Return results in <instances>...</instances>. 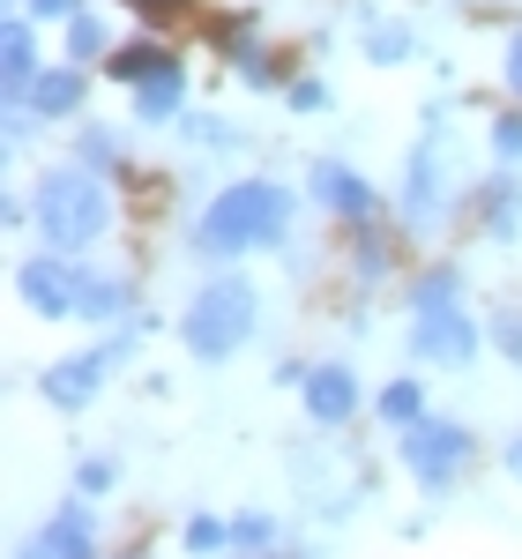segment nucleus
Segmentation results:
<instances>
[{
    "label": "nucleus",
    "instance_id": "dca6fc26",
    "mask_svg": "<svg viewBox=\"0 0 522 559\" xmlns=\"http://www.w3.org/2000/svg\"><path fill=\"white\" fill-rule=\"evenodd\" d=\"M411 31H403V23H373V38H366V52H373V60H381V68H395V60H411Z\"/></svg>",
    "mask_w": 522,
    "mask_h": 559
},
{
    "label": "nucleus",
    "instance_id": "9d476101",
    "mask_svg": "<svg viewBox=\"0 0 522 559\" xmlns=\"http://www.w3.org/2000/svg\"><path fill=\"white\" fill-rule=\"evenodd\" d=\"M351 403H358V388H351L344 366H321V373H306V411H313V426H344Z\"/></svg>",
    "mask_w": 522,
    "mask_h": 559
},
{
    "label": "nucleus",
    "instance_id": "5701e85b",
    "mask_svg": "<svg viewBox=\"0 0 522 559\" xmlns=\"http://www.w3.org/2000/svg\"><path fill=\"white\" fill-rule=\"evenodd\" d=\"M75 485H83V492H112V463H97V455H90L83 471H75Z\"/></svg>",
    "mask_w": 522,
    "mask_h": 559
},
{
    "label": "nucleus",
    "instance_id": "aec40b11",
    "mask_svg": "<svg viewBox=\"0 0 522 559\" xmlns=\"http://www.w3.org/2000/svg\"><path fill=\"white\" fill-rule=\"evenodd\" d=\"M97 45H105V23H97V15H75V23H68V52H75V60H90Z\"/></svg>",
    "mask_w": 522,
    "mask_h": 559
},
{
    "label": "nucleus",
    "instance_id": "f8f14e48",
    "mask_svg": "<svg viewBox=\"0 0 522 559\" xmlns=\"http://www.w3.org/2000/svg\"><path fill=\"white\" fill-rule=\"evenodd\" d=\"M179 97H187V75H179V60H165V68H150V75L134 83V112L165 128V120L179 112Z\"/></svg>",
    "mask_w": 522,
    "mask_h": 559
},
{
    "label": "nucleus",
    "instance_id": "4468645a",
    "mask_svg": "<svg viewBox=\"0 0 522 559\" xmlns=\"http://www.w3.org/2000/svg\"><path fill=\"white\" fill-rule=\"evenodd\" d=\"M0 52H8V60H0V75H8L15 97H23V90L38 83V45H31V31H23V23H8V45H0Z\"/></svg>",
    "mask_w": 522,
    "mask_h": 559
},
{
    "label": "nucleus",
    "instance_id": "20e7f679",
    "mask_svg": "<svg viewBox=\"0 0 522 559\" xmlns=\"http://www.w3.org/2000/svg\"><path fill=\"white\" fill-rule=\"evenodd\" d=\"M403 463H411V477L426 492H440V485H455L463 463H471V432L455 426V418H418V426L403 432Z\"/></svg>",
    "mask_w": 522,
    "mask_h": 559
},
{
    "label": "nucleus",
    "instance_id": "6e6552de",
    "mask_svg": "<svg viewBox=\"0 0 522 559\" xmlns=\"http://www.w3.org/2000/svg\"><path fill=\"white\" fill-rule=\"evenodd\" d=\"M440 202H448V179H440V128H426L418 157H411V187H403V210L418 216V224H434Z\"/></svg>",
    "mask_w": 522,
    "mask_h": 559
},
{
    "label": "nucleus",
    "instance_id": "39448f33",
    "mask_svg": "<svg viewBox=\"0 0 522 559\" xmlns=\"http://www.w3.org/2000/svg\"><path fill=\"white\" fill-rule=\"evenodd\" d=\"M411 350H418L426 366H471V358H478V329H471V313L455 299L411 306Z\"/></svg>",
    "mask_w": 522,
    "mask_h": 559
},
{
    "label": "nucleus",
    "instance_id": "0eeeda50",
    "mask_svg": "<svg viewBox=\"0 0 522 559\" xmlns=\"http://www.w3.org/2000/svg\"><path fill=\"white\" fill-rule=\"evenodd\" d=\"M83 269H68V261H31V269H23V306H31V313H45V321H52V313H75V306H83Z\"/></svg>",
    "mask_w": 522,
    "mask_h": 559
},
{
    "label": "nucleus",
    "instance_id": "423d86ee",
    "mask_svg": "<svg viewBox=\"0 0 522 559\" xmlns=\"http://www.w3.org/2000/svg\"><path fill=\"white\" fill-rule=\"evenodd\" d=\"M112 373V350H75V358H60V366H45V403H60V411H83L97 381Z\"/></svg>",
    "mask_w": 522,
    "mask_h": 559
},
{
    "label": "nucleus",
    "instance_id": "a211bd4d",
    "mask_svg": "<svg viewBox=\"0 0 522 559\" xmlns=\"http://www.w3.org/2000/svg\"><path fill=\"white\" fill-rule=\"evenodd\" d=\"M150 68H165V52H157V45H128V52L112 60V75H128V83H142Z\"/></svg>",
    "mask_w": 522,
    "mask_h": 559
},
{
    "label": "nucleus",
    "instance_id": "cd10ccee",
    "mask_svg": "<svg viewBox=\"0 0 522 559\" xmlns=\"http://www.w3.org/2000/svg\"><path fill=\"white\" fill-rule=\"evenodd\" d=\"M500 344L515 350V366H522V321H515V313H508V321H500Z\"/></svg>",
    "mask_w": 522,
    "mask_h": 559
},
{
    "label": "nucleus",
    "instance_id": "ddd939ff",
    "mask_svg": "<svg viewBox=\"0 0 522 559\" xmlns=\"http://www.w3.org/2000/svg\"><path fill=\"white\" fill-rule=\"evenodd\" d=\"M313 194H321L336 216H366L373 210V187L351 173V165H313Z\"/></svg>",
    "mask_w": 522,
    "mask_h": 559
},
{
    "label": "nucleus",
    "instance_id": "4be33fe9",
    "mask_svg": "<svg viewBox=\"0 0 522 559\" xmlns=\"http://www.w3.org/2000/svg\"><path fill=\"white\" fill-rule=\"evenodd\" d=\"M493 231H500V239L515 231V179H500V194H493Z\"/></svg>",
    "mask_w": 522,
    "mask_h": 559
},
{
    "label": "nucleus",
    "instance_id": "f03ea898",
    "mask_svg": "<svg viewBox=\"0 0 522 559\" xmlns=\"http://www.w3.org/2000/svg\"><path fill=\"white\" fill-rule=\"evenodd\" d=\"M105 216H112V202H105V187H97L90 173L60 165V173L38 179V239L45 247L83 254L90 239H105Z\"/></svg>",
    "mask_w": 522,
    "mask_h": 559
},
{
    "label": "nucleus",
    "instance_id": "6ab92c4d",
    "mask_svg": "<svg viewBox=\"0 0 522 559\" xmlns=\"http://www.w3.org/2000/svg\"><path fill=\"white\" fill-rule=\"evenodd\" d=\"M217 545H232V530H224L217 515H194V522H187V552H217Z\"/></svg>",
    "mask_w": 522,
    "mask_h": 559
},
{
    "label": "nucleus",
    "instance_id": "a878e982",
    "mask_svg": "<svg viewBox=\"0 0 522 559\" xmlns=\"http://www.w3.org/2000/svg\"><path fill=\"white\" fill-rule=\"evenodd\" d=\"M83 157H90V165H112V157H120V150H112V142H105V134H83Z\"/></svg>",
    "mask_w": 522,
    "mask_h": 559
},
{
    "label": "nucleus",
    "instance_id": "c85d7f7f",
    "mask_svg": "<svg viewBox=\"0 0 522 559\" xmlns=\"http://www.w3.org/2000/svg\"><path fill=\"white\" fill-rule=\"evenodd\" d=\"M508 471H515V485H522V432L508 440Z\"/></svg>",
    "mask_w": 522,
    "mask_h": 559
},
{
    "label": "nucleus",
    "instance_id": "7ed1b4c3",
    "mask_svg": "<svg viewBox=\"0 0 522 559\" xmlns=\"http://www.w3.org/2000/svg\"><path fill=\"white\" fill-rule=\"evenodd\" d=\"M247 329H254V284H239V276L210 284L202 299L187 306V350L194 358H232L247 344Z\"/></svg>",
    "mask_w": 522,
    "mask_h": 559
},
{
    "label": "nucleus",
    "instance_id": "393cba45",
    "mask_svg": "<svg viewBox=\"0 0 522 559\" xmlns=\"http://www.w3.org/2000/svg\"><path fill=\"white\" fill-rule=\"evenodd\" d=\"M31 15H52V23H75V0H31Z\"/></svg>",
    "mask_w": 522,
    "mask_h": 559
},
{
    "label": "nucleus",
    "instance_id": "412c9836",
    "mask_svg": "<svg viewBox=\"0 0 522 559\" xmlns=\"http://www.w3.org/2000/svg\"><path fill=\"white\" fill-rule=\"evenodd\" d=\"M232 545H239V552H261V545H269V515H239L232 522Z\"/></svg>",
    "mask_w": 522,
    "mask_h": 559
},
{
    "label": "nucleus",
    "instance_id": "9b49d317",
    "mask_svg": "<svg viewBox=\"0 0 522 559\" xmlns=\"http://www.w3.org/2000/svg\"><path fill=\"white\" fill-rule=\"evenodd\" d=\"M23 105H31L38 120H68V112L83 105V75H75V68H45L38 83L23 90Z\"/></svg>",
    "mask_w": 522,
    "mask_h": 559
},
{
    "label": "nucleus",
    "instance_id": "bb28decb",
    "mask_svg": "<svg viewBox=\"0 0 522 559\" xmlns=\"http://www.w3.org/2000/svg\"><path fill=\"white\" fill-rule=\"evenodd\" d=\"M508 83H515V97H522V31L508 38Z\"/></svg>",
    "mask_w": 522,
    "mask_h": 559
},
{
    "label": "nucleus",
    "instance_id": "f257e3e1",
    "mask_svg": "<svg viewBox=\"0 0 522 559\" xmlns=\"http://www.w3.org/2000/svg\"><path fill=\"white\" fill-rule=\"evenodd\" d=\"M284 224H292V194L269 187V179H239L202 210L194 239H202V254H239V247H269Z\"/></svg>",
    "mask_w": 522,
    "mask_h": 559
},
{
    "label": "nucleus",
    "instance_id": "f3484780",
    "mask_svg": "<svg viewBox=\"0 0 522 559\" xmlns=\"http://www.w3.org/2000/svg\"><path fill=\"white\" fill-rule=\"evenodd\" d=\"M120 306H128V284H105V276H90V284H83V306H75V313L105 321V313H120Z\"/></svg>",
    "mask_w": 522,
    "mask_h": 559
},
{
    "label": "nucleus",
    "instance_id": "b1692460",
    "mask_svg": "<svg viewBox=\"0 0 522 559\" xmlns=\"http://www.w3.org/2000/svg\"><path fill=\"white\" fill-rule=\"evenodd\" d=\"M493 150H500V157H522V120H500V128H493Z\"/></svg>",
    "mask_w": 522,
    "mask_h": 559
},
{
    "label": "nucleus",
    "instance_id": "2eb2a0df",
    "mask_svg": "<svg viewBox=\"0 0 522 559\" xmlns=\"http://www.w3.org/2000/svg\"><path fill=\"white\" fill-rule=\"evenodd\" d=\"M418 411H426L418 381H389V388H381V418H389L395 432H411V426H418Z\"/></svg>",
    "mask_w": 522,
    "mask_h": 559
},
{
    "label": "nucleus",
    "instance_id": "1a4fd4ad",
    "mask_svg": "<svg viewBox=\"0 0 522 559\" xmlns=\"http://www.w3.org/2000/svg\"><path fill=\"white\" fill-rule=\"evenodd\" d=\"M90 552H97L90 515H83V508H60V515H52L38 537H31V552H23V559H90Z\"/></svg>",
    "mask_w": 522,
    "mask_h": 559
}]
</instances>
